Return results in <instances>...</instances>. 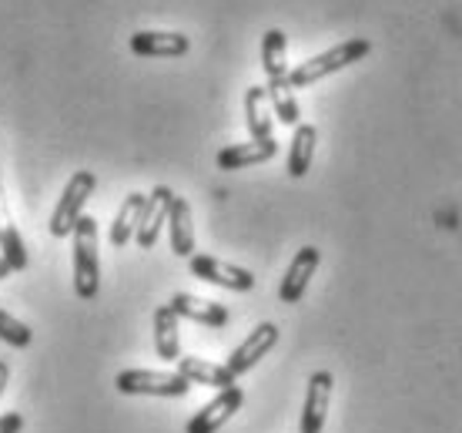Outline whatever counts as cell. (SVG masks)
<instances>
[{"label": "cell", "instance_id": "7c38bea8", "mask_svg": "<svg viewBox=\"0 0 462 433\" xmlns=\"http://www.w3.org/2000/svg\"><path fill=\"white\" fill-rule=\"evenodd\" d=\"M178 376H185L188 383H201V387L215 390H231L238 387V376L231 373L228 366L208 363V360H198V356H178Z\"/></svg>", "mask_w": 462, "mask_h": 433}, {"label": "cell", "instance_id": "7402d4cb", "mask_svg": "<svg viewBox=\"0 0 462 433\" xmlns=\"http://www.w3.org/2000/svg\"><path fill=\"white\" fill-rule=\"evenodd\" d=\"M285 47H289V41H285V31H278V27L265 31V37H262V68H265L268 81H275V78H289Z\"/></svg>", "mask_w": 462, "mask_h": 433}, {"label": "cell", "instance_id": "30bf717a", "mask_svg": "<svg viewBox=\"0 0 462 433\" xmlns=\"http://www.w3.org/2000/svg\"><path fill=\"white\" fill-rule=\"evenodd\" d=\"M275 343H278V326L275 323H262V326H254L252 333H248V340H245L242 346H235V353L228 356V363L225 366H228L235 376L248 373V370H252Z\"/></svg>", "mask_w": 462, "mask_h": 433}, {"label": "cell", "instance_id": "484cf974", "mask_svg": "<svg viewBox=\"0 0 462 433\" xmlns=\"http://www.w3.org/2000/svg\"><path fill=\"white\" fill-rule=\"evenodd\" d=\"M7 276H14V269H11V262L0 256V279H7Z\"/></svg>", "mask_w": 462, "mask_h": 433}, {"label": "cell", "instance_id": "ba28073f", "mask_svg": "<svg viewBox=\"0 0 462 433\" xmlns=\"http://www.w3.org/2000/svg\"><path fill=\"white\" fill-rule=\"evenodd\" d=\"M319 262H322V252L315 246H305L295 252V259H291L289 272L282 276V286H278V299L282 303H299L301 296H305V289H309V282H312L315 269H319Z\"/></svg>", "mask_w": 462, "mask_h": 433}, {"label": "cell", "instance_id": "2e32d148", "mask_svg": "<svg viewBox=\"0 0 462 433\" xmlns=\"http://www.w3.org/2000/svg\"><path fill=\"white\" fill-rule=\"evenodd\" d=\"M154 350L162 360L168 363H178L181 356V336H178V316L168 303L154 309Z\"/></svg>", "mask_w": 462, "mask_h": 433}, {"label": "cell", "instance_id": "8fae6325", "mask_svg": "<svg viewBox=\"0 0 462 433\" xmlns=\"http://www.w3.org/2000/svg\"><path fill=\"white\" fill-rule=\"evenodd\" d=\"M127 47L141 58H181L188 54L191 41L178 31H141V34H131Z\"/></svg>", "mask_w": 462, "mask_h": 433}, {"label": "cell", "instance_id": "d4e9b609", "mask_svg": "<svg viewBox=\"0 0 462 433\" xmlns=\"http://www.w3.org/2000/svg\"><path fill=\"white\" fill-rule=\"evenodd\" d=\"M7 380H11V366L0 360V397H4V390H7Z\"/></svg>", "mask_w": 462, "mask_h": 433}, {"label": "cell", "instance_id": "8992f818", "mask_svg": "<svg viewBox=\"0 0 462 433\" xmlns=\"http://www.w3.org/2000/svg\"><path fill=\"white\" fill-rule=\"evenodd\" d=\"M188 262H191V272H195L198 279L225 286L231 293H248V289H254V276L248 269H242V266L221 262L215 256H191Z\"/></svg>", "mask_w": 462, "mask_h": 433}, {"label": "cell", "instance_id": "3957f363", "mask_svg": "<svg viewBox=\"0 0 462 433\" xmlns=\"http://www.w3.org/2000/svg\"><path fill=\"white\" fill-rule=\"evenodd\" d=\"M94 185H97V175H94V172H74V175H70L68 188H64V195H60V202L54 205V215H51V222H47V229H51L54 239H68V235L74 232V225H78V219L84 215V205L91 199Z\"/></svg>", "mask_w": 462, "mask_h": 433}, {"label": "cell", "instance_id": "5b68a950", "mask_svg": "<svg viewBox=\"0 0 462 433\" xmlns=\"http://www.w3.org/2000/svg\"><path fill=\"white\" fill-rule=\"evenodd\" d=\"M242 403H245L242 387L221 390L218 397L211 400V403H205V407L188 420V433H218L235 413L242 410Z\"/></svg>", "mask_w": 462, "mask_h": 433}, {"label": "cell", "instance_id": "9a60e30c", "mask_svg": "<svg viewBox=\"0 0 462 433\" xmlns=\"http://www.w3.org/2000/svg\"><path fill=\"white\" fill-rule=\"evenodd\" d=\"M168 229H171V249L174 256L191 259L195 256V225H191V205L181 195H174L168 209Z\"/></svg>", "mask_w": 462, "mask_h": 433}, {"label": "cell", "instance_id": "4fadbf2b", "mask_svg": "<svg viewBox=\"0 0 462 433\" xmlns=\"http://www.w3.org/2000/svg\"><path fill=\"white\" fill-rule=\"evenodd\" d=\"M174 316L178 319H191V323H201V326H228V309L221 303H208V299H198V296H188V293H174L171 303Z\"/></svg>", "mask_w": 462, "mask_h": 433}, {"label": "cell", "instance_id": "6da1fadb", "mask_svg": "<svg viewBox=\"0 0 462 433\" xmlns=\"http://www.w3.org/2000/svg\"><path fill=\"white\" fill-rule=\"evenodd\" d=\"M74 293L84 303L101 289V262H97V219L81 215L74 225Z\"/></svg>", "mask_w": 462, "mask_h": 433}, {"label": "cell", "instance_id": "ac0fdd59", "mask_svg": "<svg viewBox=\"0 0 462 433\" xmlns=\"http://www.w3.org/2000/svg\"><path fill=\"white\" fill-rule=\"evenodd\" d=\"M245 121L254 141H272V105H268L265 88H248L245 91Z\"/></svg>", "mask_w": 462, "mask_h": 433}, {"label": "cell", "instance_id": "5bb4252c", "mask_svg": "<svg viewBox=\"0 0 462 433\" xmlns=\"http://www.w3.org/2000/svg\"><path fill=\"white\" fill-rule=\"evenodd\" d=\"M278 152V141H242V145H228V148H221L218 152V168L225 172H238V168H248V165H262L268 158H275Z\"/></svg>", "mask_w": 462, "mask_h": 433}, {"label": "cell", "instance_id": "277c9868", "mask_svg": "<svg viewBox=\"0 0 462 433\" xmlns=\"http://www.w3.org/2000/svg\"><path fill=\"white\" fill-rule=\"evenodd\" d=\"M115 387L127 397H185L188 383L178 373H158V370H125L117 373Z\"/></svg>", "mask_w": 462, "mask_h": 433}, {"label": "cell", "instance_id": "e0dca14e", "mask_svg": "<svg viewBox=\"0 0 462 433\" xmlns=\"http://www.w3.org/2000/svg\"><path fill=\"white\" fill-rule=\"evenodd\" d=\"M0 256L11 262L14 272L27 269V246H23L17 225L7 215V202H4V185H0Z\"/></svg>", "mask_w": 462, "mask_h": 433}, {"label": "cell", "instance_id": "7a4b0ae2", "mask_svg": "<svg viewBox=\"0 0 462 433\" xmlns=\"http://www.w3.org/2000/svg\"><path fill=\"white\" fill-rule=\"evenodd\" d=\"M372 51V44L365 37H352V41H342L336 44L332 51H322V54H315V58L301 61L299 68L289 71V84L291 88H309V84L322 81L328 74H336V71L348 68V64H356L362 61L365 54Z\"/></svg>", "mask_w": 462, "mask_h": 433}, {"label": "cell", "instance_id": "d6986e66", "mask_svg": "<svg viewBox=\"0 0 462 433\" xmlns=\"http://www.w3.org/2000/svg\"><path fill=\"white\" fill-rule=\"evenodd\" d=\"M144 202H148V195H141V192H131V195L121 202V209H117V215H115V225H111V246H127V242L134 239V229H138Z\"/></svg>", "mask_w": 462, "mask_h": 433}, {"label": "cell", "instance_id": "52a82bcc", "mask_svg": "<svg viewBox=\"0 0 462 433\" xmlns=\"http://www.w3.org/2000/svg\"><path fill=\"white\" fill-rule=\"evenodd\" d=\"M171 202H174V192L168 185L151 188L148 202H144V209H141L138 229H134V242H138L141 249H151L154 242H158L162 225L168 222V209H171Z\"/></svg>", "mask_w": 462, "mask_h": 433}, {"label": "cell", "instance_id": "603a6c76", "mask_svg": "<svg viewBox=\"0 0 462 433\" xmlns=\"http://www.w3.org/2000/svg\"><path fill=\"white\" fill-rule=\"evenodd\" d=\"M0 340L14 346V350H27L34 343V329L21 323V319H14L7 309H0Z\"/></svg>", "mask_w": 462, "mask_h": 433}, {"label": "cell", "instance_id": "ffe728a7", "mask_svg": "<svg viewBox=\"0 0 462 433\" xmlns=\"http://www.w3.org/2000/svg\"><path fill=\"white\" fill-rule=\"evenodd\" d=\"M268 105H272V115H278L282 125H299L301 118V108L295 101V88L289 84V78H275V81H268Z\"/></svg>", "mask_w": 462, "mask_h": 433}, {"label": "cell", "instance_id": "cb8c5ba5", "mask_svg": "<svg viewBox=\"0 0 462 433\" xmlns=\"http://www.w3.org/2000/svg\"><path fill=\"white\" fill-rule=\"evenodd\" d=\"M21 430H23L21 413H4V417H0V433H21Z\"/></svg>", "mask_w": 462, "mask_h": 433}, {"label": "cell", "instance_id": "44dd1931", "mask_svg": "<svg viewBox=\"0 0 462 433\" xmlns=\"http://www.w3.org/2000/svg\"><path fill=\"white\" fill-rule=\"evenodd\" d=\"M315 141H319L315 125H295V138H291V148H289V175L291 178H301L309 168H312Z\"/></svg>", "mask_w": 462, "mask_h": 433}, {"label": "cell", "instance_id": "9c48e42d", "mask_svg": "<svg viewBox=\"0 0 462 433\" xmlns=\"http://www.w3.org/2000/svg\"><path fill=\"white\" fill-rule=\"evenodd\" d=\"M332 373L319 370L309 380L305 390V410H301V433H322L325 417H328V403H332Z\"/></svg>", "mask_w": 462, "mask_h": 433}]
</instances>
